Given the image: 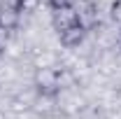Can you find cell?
Returning a JSON list of instances; mask_svg holds the SVG:
<instances>
[{"mask_svg":"<svg viewBox=\"0 0 121 119\" xmlns=\"http://www.w3.org/2000/svg\"><path fill=\"white\" fill-rule=\"evenodd\" d=\"M35 89L40 91V96H54L60 87V73L51 65H40L33 75Z\"/></svg>","mask_w":121,"mask_h":119,"instance_id":"obj_1","label":"cell"},{"mask_svg":"<svg viewBox=\"0 0 121 119\" xmlns=\"http://www.w3.org/2000/svg\"><path fill=\"white\" fill-rule=\"evenodd\" d=\"M51 23H54V28L58 30V33H63V30L77 26L79 21H77L75 5H63V7H56V9L51 12Z\"/></svg>","mask_w":121,"mask_h":119,"instance_id":"obj_2","label":"cell"},{"mask_svg":"<svg viewBox=\"0 0 121 119\" xmlns=\"http://www.w3.org/2000/svg\"><path fill=\"white\" fill-rule=\"evenodd\" d=\"M77 12V21H79V26L82 28H93L95 26V21H98V14H95V5L91 2V0H82L79 5L75 7Z\"/></svg>","mask_w":121,"mask_h":119,"instance_id":"obj_3","label":"cell"},{"mask_svg":"<svg viewBox=\"0 0 121 119\" xmlns=\"http://www.w3.org/2000/svg\"><path fill=\"white\" fill-rule=\"evenodd\" d=\"M58 37H60V45L65 47V49H75V47H79L82 42H84V37H86V28H82V26L77 23V26H72V28L58 33Z\"/></svg>","mask_w":121,"mask_h":119,"instance_id":"obj_4","label":"cell"},{"mask_svg":"<svg viewBox=\"0 0 121 119\" xmlns=\"http://www.w3.org/2000/svg\"><path fill=\"white\" fill-rule=\"evenodd\" d=\"M19 21H21V9H16V7H0V30L9 33V30H14L19 26Z\"/></svg>","mask_w":121,"mask_h":119,"instance_id":"obj_5","label":"cell"},{"mask_svg":"<svg viewBox=\"0 0 121 119\" xmlns=\"http://www.w3.org/2000/svg\"><path fill=\"white\" fill-rule=\"evenodd\" d=\"M109 16L114 23H121V0H114L112 7H109Z\"/></svg>","mask_w":121,"mask_h":119,"instance_id":"obj_6","label":"cell"},{"mask_svg":"<svg viewBox=\"0 0 121 119\" xmlns=\"http://www.w3.org/2000/svg\"><path fill=\"white\" fill-rule=\"evenodd\" d=\"M35 7H37V0H21V5H19L21 12H33Z\"/></svg>","mask_w":121,"mask_h":119,"instance_id":"obj_7","label":"cell"},{"mask_svg":"<svg viewBox=\"0 0 121 119\" xmlns=\"http://www.w3.org/2000/svg\"><path fill=\"white\" fill-rule=\"evenodd\" d=\"M19 5H21V0H0V7H16L19 9Z\"/></svg>","mask_w":121,"mask_h":119,"instance_id":"obj_8","label":"cell"}]
</instances>
